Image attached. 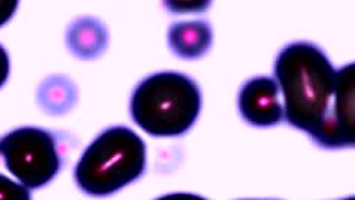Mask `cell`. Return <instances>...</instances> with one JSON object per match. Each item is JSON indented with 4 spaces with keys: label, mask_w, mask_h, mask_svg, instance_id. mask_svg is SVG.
I'll return each instance as SVG.
<instances>
[{
    "label": "cell",
    "mask_w": 355,
    "mask_h": 200,
    "mask_svg": "<svg viewBox=\"0 0 355 200\" xmlns=\"http://www.w3.org/2000/svg\"><path fill=\"white\" fill-rule=\"evenodd\" d=\"M49 88L44 93L46 98H42L43 105H47V109L52 111V113H62V105H70V99H71V88H67L66 81H55V82H47ZM43 94V93H42Z\"/></svg>",
    "instance_id": "9"
},
{
    "label": "cell",
    "mask_w": 355,
    "mask_h": 200,
    "mask_svg": "<svg viewBox=\"0 0 355 200\" xmlns=\"http://www.w3.org/2000/svg\"><path fill=\"white\" fill-rule=\"evenodd\" d=\"M248 200H252V199H248Z\"/></svg>",
    "instance_id": "15"
},
{
    "label": "cell",
    "mask_w": 355,
    "mask_h": 200,
    "mask_svg": "<svg viewBox=\"0 0 355 200\" xmlns=\"http://www.w3.org/2000/svg\"><path fill=\"white\" fill-rule=\"evenodd\" d=\"M275 81L284 96L287 123L316 140L329 120L337 87L327 55L305 42L286 46L275 62Z\"/></svg>",
    "instance_id": "1"
},
{
    "label": "cell",
    "mask_w": 355,
    "mask_h": 200,
    "mask_svg": "<svg viewBox=\"0 0 355 200\" xmlns=\"http://www.w3.org/2000/svg\"><path fill=\"white\" fill-rule=\"evenodd\" d=\"M107 30L98 20L80 19L71 25L67 34L70 51L79 58H94L107 47Z\"/></svg>",
    "instance_id": "8"
},
{
    "label": "cell",
    "mask_w": 355,
    "mask_h": 200,
    "mask_svg": "<svg viewBox=\"0 0 355 200\" xmlns=\"http://www.w3.org/2000/svg\"><path fill=\"white\" fill-rule=\"evenodd\" d=\"M213 44V30L207 21H178L168 29V46L184 60H198Z\"/></svg>",
    "instance_id": "7"
},
{
    "label": "cell",
    "mask_w": 355,
    "mask_h": 200,
    "mask_svg": "<svg viewBox=\"0 0 355 200\" xmlns=\"http://www.w3.org/2000/svg\"><path fill=\"white\" fill-rule=\"evenodd\" d=\"M155 200H208L202 196H198V194H193V193H172V194H166V196H161Z\"/></svg>",
    "instance_id": "13"
},
{
    "label": "cell",
    "mask_w": 355,
    "mask_h": 200,
    "mask_svg": "<svg viewBox=\"0 0 355 200\" xmlns=\"http://www.w3.org/2000/svg\"><path fill=\"white\" fill-rule=\"evenodd\" d=\"M5 170L28 190L47 185L61 170L60 140L51 131L26 126L0 138Z\"/></svg>",
    "instance_id": "4"
},
{
    "label": "cell",
    "mask_w": 355,
    "mask_h": 200,
    "mask_svg": "<svg viewBox=\"0 0 355 200\" xmlns=\"http://www.w3.org/2000/svg\"><path fill=\"white\" fill-rule=\"evenodd\" d=\"M354 88L355 66L349 64L337 71V87L333 111L328 123L314 140L324 149H343L354 146Z\"/></svg>",
    "instance_id": "5"
},
{
    "label": "cell",
    "mask_w": 355,
    "mask_h": 200,
    "mask_svg": "<svg viewBox=\"0 0 355 200\" xmlns=\"http://www.w3.org/2000/svg\"><path fill=\"white\" fill-rule=\"evenodd\" d=\"M239 109L241 117L255 127L279 125L284 118V109L275 79L266 76L249 79L240 90Z\"/></svg>",
    "instance_id": "6"
},
{
    "label": "cell",
    "mask_w": 355,
    "mask_h": 200,
    "mask_svg": "<svg viewBox=\"0 0 355 200\" xmlns=\"http://www.w3.org/2000/svg\"><path fill=\"white\" fill-rule=\"evenodd\" d=\"M146 170V144L126 126H112L93 140L75 167L85 194L105 197L137 181Z\"/></svg>",
    "instance_id": "3"
},
{
    "label": "cell",
    "mask_w": 355,
    "mask_h": 200,
    "mask_svg": "<svg viewBox=\"0 0 355 200\" xmlns=\"http://www.w3.org/2000/svg\"><path fill=\"white\" fill-rule=\"evenodd\" d=\"M8 76H10V57L5 47L0 44V88L8 81Z\"/></svg>",
    "instance_id": "12"
},
{
    "label": "cell",
    "mask_w": 355,
    "mask_h": 200,
    "mask_svg": "<svg viewBox=\"0 0 355 200\" xmlns=\"http://www.w3.org/2000/svg\"><path fill=\"white\" fill-rule=\"evenodd\" d=\"M2 158H0V200H32L31 190L20 182L12 179V176H8L3 172Z\"/></svg>",
    "instance_id": "10"
},
{
    "label": "cell",
    "mask_w": 355,
    "mask_h": 200,
    "mask_svg": "<svg viewBox=\"0 0 355 200\" xmlns=\"http://www.w3.org/2000/svg\"><path fill=\"white\" fill-rule=\"evenodd\" d=\"M202 108L198 84L178 71L150 75L135 87L131 117L152 137H180L196 123Z\"/></svg>",
    "instance_id": "2"
},
{
    "label": "cell",
    "mask_w": 355,
    "mask_h": 200,
    "mask_svg": "<svg viewBox=\"0 0 355 200\" xmlns=\"http://www.w3.org/2000/svg\"><path fill=\"white\" fill-rule=\"evenodd\" d=\"M17 6L19 2H15V0H0V28L12 19V15L17 11Z\"/></svg>",
    "instance_id": "11"
},
{
    "label": "cell",
    "mask_w": 355,
    "mask_h": 200,
    "mask_svg": "<svg viewBox=\"0 0 355 200\" xmlns=\"http://www.w3.org/2000/svg\"><path fill=\"white\" fill-rule=\"evenodd\" d=\"M343 200H355L354 197H348V199H343Z\"/></svg>",
    "instance_id": "14"
}]
</instances>
